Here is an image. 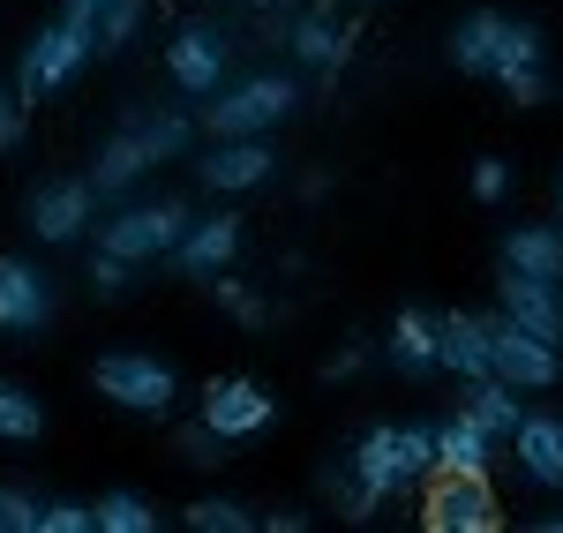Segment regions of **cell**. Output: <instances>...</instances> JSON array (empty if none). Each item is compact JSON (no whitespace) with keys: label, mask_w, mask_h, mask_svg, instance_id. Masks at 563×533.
Instances as JSON below:
<instances>
[{"label":"cell","mask_w":563,"mask_h":533,"mask_svg":"<svg viewBox=\"0 0 563 533\" xmlns=\"http://www.w3.org/2000/svg\"><path fill=\"white\" fill-rule=\"evenodd\" d=\"M429 474H435V429H421V421H384V429H368V436L346 451V481H353L346 519H368L390 496H413Z\"/></svg>","instance_id":"1"},{"label":"cell","mask_w":563,"mask_h":533,"mask_svg":"<svg viewBox=\"0 0 563 533\" xmlns=\"http://www.w3.org/2000/svg\"><path fill=\"white\" fill-rule=\"evenodd\" d=\"M188 203L180 196H121L113 211H106V225H98V248H113V256H129L135 270L143 264H166L174 256V241L188 233Z\"/></svg>","instance_id":"2"},{"label":"cell","mask_w":563,"mask_h":533,"mask_svg":"<svg viewBox=\"0 0 563 533\" xmlns=\"http://www.w3.org/2000/svg\"><path fill=\"white\" fill-rule=\"evenodd\" d=\"M294 106H301V84L286 76V68H263L249 84H218L203 98V129L211 135H271L278 121H294Z\"/></svg>","instance_id":"3"},{"label":"cell","mask_w":563,"mask_h":533,"mask_svg":"<svg viewBox=\"0 0 563 533\" xmlns=\"http://www.w3.org/2000/svg\"><path fill=\"white\" fill-rule=\"evenodd\" d=\"M90 60H98V53H90V38L68 23V15H53V23H38V31H31V45H23L15 84H8V90H15L23 106H45V98H60V90L76 84Z\"/></svg>","instance_id":"4"},{"label":"cell","mask_w":563,"mask_h":533,"mask_svg":"<svg viewBox=\"0 0 563 533\" xmlns=\"http://www.w3.org/2000/svg\"><path fill=\"white\" fill-rule=\"evenodd\" d=\"M90 391L113 399L121 413H166L174 391H180V376H174V360L143 354V346H113V354L90 360Z\"/></svg>","instance_id":"5"},{"label":"cell","mask_w":563,"mask_h":533,"mask_svg":"<svg viewBox=\"0 0 563 533\" xmlns=\"http://www.w3.org/2000/svg\"><path fill=\"white\" fill-rule=\"evenodd\" d=\"M413 496H421V526L429 533H496L504 526V503L488 489V474H429Z\"/></svg>","instance_id":"6"},{"label":"cell","mask_w":563,"mask_h":533,"mask_svg":"<svg viewBox=\"0 0 563 533\" xmlns=\"http://www.w3.org/2000/svg\"><path fill=\"white\" fill-rule=\"evenodd\" d=\"M23 225H31V241H38V248H76L90 225H98V196H90V180L84 174L38 180V188L23 196Z\"/></svg>","instance_id":"7"},{"label":"cell","mask_w":563,"mask_h":533,"mask_svg":"<svg viewBox=\"0 0 563 533\" xmlns=\"http://www.w3.org/2000/svg\"><path fill=\"white\" fill-rule=\"evenodd\" d=\"M488 376L511 391H556L563 384V338H533L519 323H488Z\"/></svg>","instance_id":"8"},{"label":"cell","mask_w":563,"mask_h":533,"mask_svg":"<svg viewBox=\"0 0 563 533\" xmlns=\"http://www.w3.org/2000/svg\"><path fill=\"white\" fill-rule=\"evenodd\" d=\"M60 315V286L38 256H0V338H38Z\"/></svg>","instance_id":"9"},{"label":"cell","mask_w":563,"mask_h":533,"mask_svg":"<svg viewBox=\"0 0 563 533\" xmlns=\"http://www.w3.org/2000/svg\"><path fill=\"white\" fill-rule=\"evenodd\" d=\"M488 84L504 90L511 106H541L549 98V60H541V31L504 15L496 23V45H488Z\"/></svg>","instance_id":"10"},{"label":"cell","mask_w":563,"mask_h":533,"mask_svg":"<svg viewBox=\"0 0 563 533\" xmlns=\"http://www.w3.org/2000/svg\"><path fill=\"white\" fill-rule=\"evenodd\" d=\"M271 174H278L271 135H211V151L196 158V180H203L211 196H249V188H263Z\"/></svg>","instance_id":"11"},{"label":"cell","mask_w":563,"mask_h":533,"mask_svg":"<svg viewBox=\"0 0 563 533\" xmlns=\"http://www.w3.org/2000/svg\"><path fill=\"white\" fill-rule=\"evenodd\" d=\"M166 76H174L180 98H211L225 76H233V45L218 23H180L174 31V53H166Z\"/></svg>","instance_id":"12"},{"label":"cell","mask_w":563,"mask_h":533,"mask_svg":"<svg viewBox=\"0 0 563 533\" xmlns=\"http://www.w3.org/2000/svg\"><path fill=\"white\" fill-rule=\"evenodd\" d=\"M196 421H211L225 444H241V436H263V429L278 421V406H271V391H263L256 376H211Z\"/></svg>","instance_id":"13"},{"label":"cell","mask_w":563,"mask_h":533,"mask_svg":"<svg viewBox=\"0 0 563 533\" xmlns=\"http://www.w3.org/2000/svg\"><path fill=\"white\" fill-rule=\"evenodd\" d=\"M504 451L519 458V474H526V489H563V413H549V406H526L519 413V429L504 436Z\"/></svg>","instance_id":"14"},{"label":"cell","mask_w":563,"mask_h":533,"mask_svg":"<svg viewBox=\"0 0 563 533\" xmlns=\"http://www.w3.org/2000/svg\"><path fill=\"white\" fill-rule=\"evenodd\" d=\"M233 256H241V219H233V211H203V219H188V233L174 241L166 264H174L180 278H203V286H211L218 270H233Z\"/></svg>","instance_id":"15"},{"label":"cell","mask_w":563,"mask_h":533,"mask_svg":"<svg viewBox=\"0 0 563 533\" xmlns=\"http://www.w3.org/2000/svg\"><path fill=\"white\" fill-rule=\"evenodd\" d=\"M488 323H496V315H481V309L435 315V368H443V376H459V384L488 376Z\"/></svg>","instance_id":"16"},{"label":"cell","mask_w":563,"mask_h":533,"mask_svg":"<svg viewBox=\"0 0 563 533\" xmlns=\"http://www.w3.org/2000/svg\"><path fill=\"white\" fill-rule=\"evenodd\" d=\"M504 323H519L533 338H563V278H526V270H504Z\"/></svg>","instance_id":"17"},{"label":"cell","mask_w":563,"mask_h":533,"mask_svg":"<svg viewBox=\"0 0 563 533\" xmlns=\"http://www.w3.org/2000/svg\"><path fill=\"white\" fill-rule=\"evenodd\" d=\"M60 15L90 38V53H121V45L143 31L151 0H60Z\"/></svg>","instance_id":"18"},{"label":"cell","mask_w":563,"mask_h":533,"mask_svg":"<svg viewBox=\"0 0 563 533\" xmlns=\"http://www.w3.org/2000/svg\"><path fill=\"white\" fill-rule=\"evenodd\" d=\"M384 360L398 368V376H406V384H421V376H443V368H435V315H429V309H398V315H390Z\"/></svg>","instance_id":"19"},{"label":"cell","mask_w":563,"mask_h":533,"mask_svg":"<svg viewBox=\"0 0 563 533\" xmlns=\"http://www.w3.org/2000/svg\"><path fill=\"white\" fill-rule=\"evenodd\" d=\"M278 38L294 45V60L301 68H316V76H331L339 60H346V45H353V31H339V15H323V8H308V15H294Z\"/></svg>","instance_id":"20"},{"label":"cell","mask_w":563,"mask_h":533,"mask_svg":"<svg viewBox=\"0 0 563 533\" xmlns=\"http://www.w3.org/2000/svg\"><path fill=\"white\" fill-rule=\"evenodd\" d=\"M496 436L474 429L466 413H451V421H435V474H488L496 466Z\"/></svg>","instance_id":"21"},{"label":"cell","mask_w":563,"mask_h":533,"mask_svg":"<svg viewBox=\"0 0 563 533\" xmlns=\"http://www.w3.org/2000/svg\"><path fill=\"white\" fill-rule=\"evenodd\" d=\"M504 270L563 278V219L556 225H511V233H504Z\"/></svg>","instance_id":"22"},{"label":"cell","mask_w":563,"mask_h":533,"mask_svg":"<svg viewBox=\"0 0 563 533\" xmlns=\"http://www.w3.org/2000/svg\"><path fill=\"white\" fill-rule=\"evenodd\" d=\"M459 413L474 421V429H488L496 444L519 429V413H526V391H511V384H496V376H474L466 384V399H459Z\"/></svg>","instance_id":"23"},{"label":"cell","mask_w":563,"mask_h":533,"mask_svg":"<svg viewBox=\"0 0 563 533\" xmlns=\"http://www.w3.org/2000/svg\"><path fill=\"white\" fill-rule=\"evenodd\" d=\"M90 533H158V503L135 496V489L90 496Z\"/></svg>","instance_id":"24"},{"label":"cell","mask_w":563,"mask_h":533,"mask_svg":"<svg viewBox=\"0 0 563 533\" xmlns=\"http://www.w3.org/2000/svg\"><path fill=\"white\" fill-rule=\"evenodd\" d=\"M496 23H504V8H474V15H459V31H451V68H466V76H488V45H496Z\"/></svg>","instance_id":"25"},{"label":"cell","mask_w":563,"mask_h":533,"mask_svg":"<svg viewBox=\"0 0 563 533\" xmlns=\"http://www.w3.org/2000/svg\"><path fill=\"white\" fill-rule=\"evenodd\" d=\"M38 436H45L38 391H23L15 376H0V444H38Z\"/></svg>","instance_id":"26"},{"label":"cell","mask_w":563,"mask_h":533,"mask_svg":"<svg viewBox=\"0 0 563 533\" xmlns=\"http://www.w3.org/2000/svg\"><path fill=\"white\" fill-rule=\"evenodd\" d=\"M211 301H218V315H233V323H249V331L271 315V301H263L249 278H233V270H218V278H211Z\"/></svg>","instance_id":"27"},{"label":"cell","mask_w":563,"mask_h":533,"mask_svg":"<svg viewBox=\"0 0 563 533\" xmlns=\"http://www.w3.org/2000/svg\"><path fill=\"white\" fill-rule=\"evenodd\" d=\"M180 519H188L196 533H249V526H256V511L233 503V496H203V503H188Z\"/></svg>","instance_id":"28"},{"label":"cell","mask_w":563,"mask_h":533,"mask_svg":"<svg viewBox=\"0 0 563 533\" xmlns=\"http://www.w3.org/2000/svg\"><path fill=\"white\" fill-rule=\"evenodd\" d=\"M38 503L31 481H0V533H38Z\"/></svg>","instance_id":"29"},{"label":"cell","mask_w":563,"mask_h":533,"mask_svg":"<svg viewBox=\"0 0 563 533\" xmlns=\"http://www.w3.org/2000/svg\"><path fill=\"white\" fill-rule=\"evenodd\" d=\"M90 293H98V301H113V293H129L135 286V264L129 256H113V248H90Z\"/></svg>","instance_id":"30"},{"label":"cell","mask_w":563,"mask_h":533,"mask_svg":"<svg viewBox=\"0 0 563 533\" xmlns=\"http://www.w3.org/2000/svg\"><path fill=\"white\" fill-rule=\"evenodd\" d=\"M38 533H90V503L84 496H45L38 503Z\"/></svg>","instance_id":"31"},{"label":"cell","mask_w":563,"mask_h":533,"mask_svg":"<svg viewBox=\"0 0 563 533\" xmlns=\"http://www.w3.org/2000/svg\"><path fill=\"white\" fill-rule=\"evenodd\" d=\"M225 436H218L211 421H188V429H180V458H188V466H225Z\"/></svg>","instance_id":"32"},{"label":"cell","mask_w":563,"mask_h":533,"mask_svg":"<svg viewBox=\"0 0 563 533\" xmlns=\"http://www.w3.org/2000/svg\"><path fill=\"white\" fill-rule=\"evenodd\" d=\"M474 196L481 203H504V196H511V166H504V158H481L474 166Z\"/></svg>","instance_id":"33"},{"label":"cell","mask_w":563,"mask_h":533,"mask_svg":"<svg viewBox=\"0 0 563 533\" xmlns=\"http://www.w3.org/2000/svg\"><path fill=\"white\" fill-rule=\"evenodd\" d=\"M0 151H23V98L0 84Z\"/></svg>","instance_id":"34"},{"label":"cell","mask_w":563,"mask_h":533,"mask_svg":"<svg viewBox=\"0 0 563 533\" xmlns=\"http://www.w3.org/2000/svg\"><path fill=\"white\" fill-rule=\"evenodd\" d=\"M361 368H368V346H339V354L323 360V376H331V384H346V376H361Z\"/></svg>","instance_id":"35"},{"label":"cell","mask_w":563,"mask_h":533,"mask_svg":"<svg viewBox=\"0 0 563 533\" xmlns=\"http://www.w3.org/2000/svg\"><path fill=\"white\" fill-rule=\"evenodd\" d=\"M256 526H271V533H301V526H308V511H271V519H256Z\"/></svg>","instance_id":"36"},{"label":"cell","mask_w":563,"mask_h":533,"mask_svg":"<svg viewBox=\"0 0 563 533\" xmlns=\"http://www.w3.org/2000/svg\"><path fill=\"white\" fill-rule=\"evenodd\" d=\"M556 219H563V180H556Z\"/></svg>","instance_id":"37"}]
</instances>
